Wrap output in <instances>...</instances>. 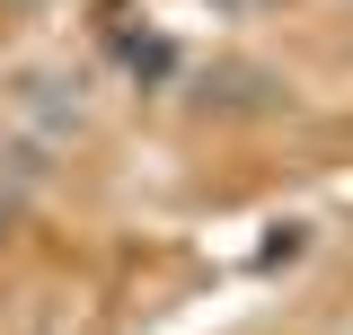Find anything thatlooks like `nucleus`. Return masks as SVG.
<instances>
[{"mask_svg":"<svg viewBox=\"0 0 353 335\" xmlns=\"http://www.w3.org/2000/svg\"><path fill=\"white\" fill-rule=\"evenodd\" d=\"M212 9H265V0H212Z\"/></svg>","mask_w":353,"mask_h":335,"instance_id":"1","label":"nucleus"}]
</instances>
